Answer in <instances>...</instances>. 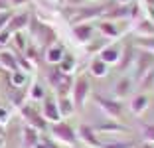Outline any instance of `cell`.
I'll use <instances>...</instances> for the list:
<instances>
[{"label": "cell", "mask_w": 154, "mask_h": 148, "mask_svg": "<svg viewBox=\"0 0 154 148\" xmlns=\"http://www.w3.org/2000/svg\"><path fill=\"white\" fill-rule=\"evenodd\" d=\"M57 65H59V69H61L63 73H71V71H73V67H75V57H73L71 54H67V51H65L63 59H61Z\"/></svg>", "instance_id": "cell-26"}, {"label": "cell", "mask_w": 154, "mask_h": 148, "mask_svg": "<svg viewBox=\"0 0 154 148\" xmlns=\"http://www.w3.org/2000/svg\"><path fill=\"white\" fill-rule=\"evenodd\" d=\"M10 38H12V34H10V32L6 30V28H4V30H0V45L8 44V40H10Z\"/></svg>", "instance_id": "cell-32"}, {"label": "cell", "mask_w": 154, "mask_h": 148, "mask_svg": "<svg viewBox=\"0 0 154 148\" xmlns=\"http://www.w3.org/2000/svg\"><path fill=\"white\" fill-rule=\"evenodd\" d=\"M107 12V6L105 4H97V6H79V8L73 12V18H71V26L73 24H79V22H91L93 18L101 16V14Z\"/></svg>", "instance_id": "cell-4"}, {"label": "cell", "mask_w": 154, "mask_h": 148, "mask_svg": "<svg viewBox=\"0 0 154 148\" xmlns=\"http://www.w3.org/2000/svg\"><path fill=\"white\" fill-rule=\"evenodd\" d=\"M77 138H81L83 142L87 144V146L91 148H101V144H103V140L97 136L95 128L91 125H81L79 128H77Z\"/></svg>", "instance_id": "cell-9"}, {"label": "cell", "mask_w": 154, "mask_h": 148, "mask_svg": "<svg viewBox=\"0 0 154 148\" xmlns=\"http://www.w3.org/2000/svg\"><path fill=\"white\" fill-rule=\"evenodd\" d=\"M144 140H150V142H154V125H148L144 130Z\"/></svg>", "instance_id": "cell-33"}, {"label": "cell", "mask_w": 154, "mask_h": 148, "mask_svg": "<svg viewBox=\"0 0 154 148\" xmlns=\"http://www.w3.org/2000/svg\"><path fill=\"white\" fill-rule=\"evenodd\" d=\"M134 67H136V75H134V81H138L142 75L154 69V54L146 51V49H140L136 48V57H134Z\"/></svg>", "instance_id": "cell-3"}, {"label": "cell", "mask_w": 154, "mask_h": 148, "mask_svg": "<svg viewBox=\"0 0 154 148\" xmlns=\"http://www.w3.org/2000/svg\"><path fill=\"white\" fill-rule=\"evenodd\" d=\"M131 0H117V4H128Z\"/></svg>", "instance_id": "cell-39"}, {"label": "cell", "mask_w": 154, "mask_h": 148, "mask_svg": "<svg viewBox=\"0 0 154 148\" xmlns=\"http://www.w3.org/2000/svg\"><path fill=\"white\" fill-rule=\"evenodd\" d=\"M138 148H154V142H150V140H144V142H142Z\"/></svg>", "instance_id": "cell-37"}, {"label": "cell", "mask_w": 154, "mask_h": 148, "mask_svg": "<svg viewBox=\"0 0 154 148\" xmlns=\"http://www.w3.org/2000/svg\"><path fill=\"white\" fill-rule=\"evenodd\" d=\"M65 55V48L61 42H55V44H51L50 48H45L44 49V57L48 63H51V65H57L61 59H63Z\"/></svg>", "instance_id": "cell-13"}, {"label": "cell", "mask_w": 154, "mask_h": 148, "mask_svg": "<svg viewBox=\"0 0 154 148\" xmlns=\"http://www.w3.org/2000/svg\"><path fill=\"white\" fill-rule=\"evenodd\" d=\"M42 115L48 122L61 121V115H59V109H57V99H54L51 95H45L44 101H42Z\"/></svg>", "instance_id": "cell-8"}, {"label": "cell", "mask_w": 154, "mask_h": 148, "mask_svg": "<svg viewBox=\"0 0 154 148\" xmlns=\"http://www.w3.org/2000/svg\"><path fill=\"white\" fill-rule=\"evenodd\" d=\"M150 89H154V69H150L146 75H142L138 79V91L140 93H146Z\"/></svg>", "instance_id": "cell-24"}, {"label": "cell", "mask_w": 154, "mask_h": 148, "mask_svg": "<svg viewBox=\"0 0 154 148\" xmlns=\"http://www.w3.org/2000/svg\"><path fill=\"white\" fill-rule=\"evenodd\" d=\"M57 109H59L61 117H71L73 113H75V105H73L71 95L69 97H57Z\"/></svg>", "instance_id": "cell-20"}, {"label": "cell", "mask_w": 154, "mask_h": 148, "mask_svg": "<svg viewBox=\"0 0 154 148\" xmlns=\"http://www.w3.org/2000/svg\"><path fill=\"white\" fill-rule=\"evenodd\" d=\"M97 30H99L101 34H103V36L107 38V40H111V38H119V36H121V30H119V28L115 26V24L111 22V20H103V22H101L99 26H97Z\"/></svg>", "instance_id": "cell-21"}, {"label": "cell", "mask_w": 154, "mask_h": 148, "mask_svg": "<svg viewBox=\"0 0 154 148\" xmlns=\"http://www.w3.org/2000/svg\"><path fill=\"white\" fill-rule=\"evenodd\" d=\"M0 67L16 71V69H18V59H16V55H14L12 51H8V49H0Z\"/></svg>", "instance_id": "cell-18"}, {"label": "cell", "mask_w": 154, "mask_h": 148, "mask_svg": "<svg viewBox=\"0 0 154 148\" xmlns=\"http://www.w3.org/2000/svg\"><path fill=\"white\" fill-rule=\"evenodd\" d=\"M40 132L38 128L26 125L22 126V132H20V142H22V148H36V144L40 142Z\"/></svg>", "instance_id": "cell-11"}, {"label": "cell", "mask_w": 154, "mask_h": 148, "mask_svg": "<svg viewBox=\"0 0 154 148\" xmlns=\"http://www.w3.org/2000/svg\"><path fill=\"white\" fill-rule=\"evenodd\" d=\"M73 38H75L77 42H81V44H85V42H89L91 38H93V32H95V26L91 22H79V24H73Z\"/></svg>", "instance_id": "cell-12"}, {"label": "cell", "mask_w": 154, "mask_h": 148, "mask_svg": "<svg viewBox=\"0 0 154 148\" xmlns=\"http://www.w3.org/2000/svg\"><path fill=\"white\" fill-rule=\"evenodd\" d=\"M67 6H73V8H79V6L83 4V0H63Z\"/></svg>", "instance_id": "cell-34"}, {"label": "cell", "mask_w": 154, "mask_h": 148, "mask_svg": "<svg viewBox=\"0 0 154 148\" xmlns=\"http://www.w3.org/2000/svg\"><path fill=\"white\" fill-rule=\"evenodd\" d=\"M20 109H22V117L28 121V125H30V126H34V128H38V130H45V128H48V121L44 119L42 111H38L36 107L26 105V103H24Z\"/></svg>", "instance_id": "cell-5"}, {"label": "cell", "mask_w": 154, "mask_h": 148, "mask_svg": "<svg viewBox=\"0 0 154 148\" xmlns=\"http://www.w3.org/2000/svg\"><path fill=\"white\" fill-rule=\"evenodd\" d=\"M134 45H136V48H140V49H146V51H150V54H154V36L136 38Z\"/></svg>", "instance_id": "cell-27"}, {"label": "cell", "mask_w": 154, "mask_h": 148, "mask_svg": "<svg viewBox=\"0 0 154 148\" xmlns=\"http://www.w3.org/2000/svg\"><path fill=\"white\" fill-rule=\"evenodd\" d=\"M109 73V65L103 61V59H93V61L89 63V75H93V77H105Z\"/></svg>", "instance_id": "cell-22"}, {"label": "cell", "mask_w": 154, "mask_h": 148, "mask_svg": "<svg viewBox=\"0 0 154 148\" xmlns=\"http://www.w3.org/2000/svg\"><path fill=\"white\" fill-rule=\"evenodd\" d=\"M28 95H30L34 101H44V97H45L48 93H45V89H44V85H42V83H34Z\"/></svg>", "instance_id": "cell-29"}, {"label": "cell", "mask_w": 154, "mask_h": 148, "mask_svg": "<svg viewBox=\"0 0 154 148\" xmlns=\"http://www.w3.org/2000/svg\"><path fill=\"white\" fill-rule=\"evenodd\" d=\"M136 144L134 142H131V140H113V142H107V144H101V148H134Z\"/></svg>", "instance_id": "cell-30"}, {"label": "cell", "mask_w": 154, "mask_h": 148, "mask_svg": "<svg viewBox=\"0 0 154 148\" xmlns=\"http://www.w3.org/2000/svg\"><path fill=\"white\" fill-rule=\"evenodd\" d=\"M8 8V2L6 0H0V10H6Z\"/></svg>", "instance_id": "cell-38"}, {"label": "cell", "mask_w": 154, "mask_h": 148, "mask_svg": "<svg viewBox=\"0 0 154 148\" xmlns=\"http://www.w3.org/2000/svg\"><path fill=\"white\" fill-rule=\"evenodd\" d=\"M63 75H65V73L59 69V65H51V67L48 69V83H50V87L55 89V85L63 79Z\"/></svg>", "instance_id": "cell-25"}, {"label": "cell", "mask_w": 154, "mask_h": 148, "mask_svg": "<svg viewBox=\"0 0 154 148\" xmlns=\"http://www.w3.org/2000/svg\"><path fill=\"white\" fill-rule=\"evenodd\" d=\"M134 91V77L127 75V73H121L117 77L113 85V93H115V99H125Z\"/></svg>", "instance_id": "cell-7"}, {"label": "cell", "mask_w": 154, "mask_h": 148, "mask_svg": "<svg viewBox=\"0 0 154 148\" xmlns=\"http://www.w3.org/2000/svg\"><path fill=\"white\" fill-rule=\"evenodd\" d=\"M136 32H138V38L154 36V22L152 20H140L136 24Z\"/></svg>", "instance_id": "cell-23"}, {"label": "cell", "mask_w": 154, "mask_h": 148, "mask_svg": "<svg viewBox=\"0 0 154 148\" xmlns=\"http://www.w3.org/2000/svg\"><path fill=\"white\" fill-rule=\"evenodd\" d=\"M134 57H136V45L134 44H127L125 48H122V54H121V57H119V61H117V71L122 73L125 69H128L132 63H134Z\"/></svg>", "instance_id": "cell-10"}, {"label": "cell", "mask_w": 154, "mask_h": 148, "mask_svg": "<svg viewBox=\"0 0 154 148\" xmlns=\"http://www.w3.org/2000/svg\"><path fill=\"white\" fill-rule=\"evenodd\" d=\"M148 2V6H154V0H146Z\"/></svg>", "instance_id": "cell-41"}, {"label": "cell", "mask_w": 154, "mask_h": 148, "mask_svg": "<svg viewBox=\"0 0 154 148\" xmlns=\"http://www.w3.org/2000/svg\"><path fill=\"white\" fill-rule=\"evenodd\" d=\"M10 81H12V85H14V87H22V85H26V81H28L26 71H22V69H16V71H12V75H10Z\"/></svg>", "instance_id": "cell-28"}, {"label": "cell", "mask_w": 154, "mask_h": 148, "mask_svg": "<svg viewBox=\"0 0 154 148\" xmlns=\"http://www.w3.org/2000/svg\"><path fill=\"white\" fill-rule=\"evenodd\" d=\"M105 45H109V40H107V42H105V40H101V42H95V44H93V45H89L87 49H89V51H97V49H103Z\"/></svg>", "instance_id": "cell-31"}, {"label": "cell", "mask_w": 154, "mask_h": 148, "mask_svg": "<svg viewBox=\"0 0 154 148\" xmlns=\"http://www.w3.org/2000/svg\"><path fill=\"white\" fill-rule=\"evenodd\" d=\"M30 14L28 12H20V14H14L12 18L8 20V24H6V30L10 32V34H16V32H22L24 28H28V24H30Z\"/></svg>", "instance_id": "cell-14"}, {"label": "cell", "mask_w": 154, "mask_h": 148, "mask_svg": "<svg viewBox=\"0 0 154 148\" xmlns=\"http://www.w3.org/2000/svg\"><path fill=\"white\" fill-rule=\"evenodd\" d=\"M119 57H121V49L113 48V45H105V48L101 49V54H99V59H103L107 65H117Z\"/></svg>", "instance_id": "cell-17"}, {"label": "cell", "mask_w": 154, "mask_h": 148, "mask_svg": "<svg viewBox=\"0 0 154 148\" xmlns=\"http://www.w3.org/2000/svg\"><path fill=\"white\" fill-rule=\"evenodd\" d=\"M8 4H12V6H22V4H28V0H8Z\"/></svg>", "instance_id": "cell-35"}, {"label": "cell", "mask_w": 154, "mask_h": 148, "mask_svg": "<svg viewBox=\"0 0 154 148\" xmlns=\"http://www.w3.org/2000/svg\"><path fill=\"white\" fill-rule=\"evenodd\" d=\"M91 95V77L87 73H81L73 79V87H71V99L75 105V111H83L85 103Z\"/></svg>", "instance_id": "cell-1"}, {"label": "cell", "mask_w": 154, "mask_h": 148, "mask_svg": "<svg viewBox=\"0 0 154 148\" xmlns=\"http://www.w3.org/2000/svg\"><path fill=\"white\" fill-rule=\"evenodd\" d=\"M34 36H38L40 38V42H42V48H50L51 44H55L57 42V38H55V32L51 30L50 26H45V24H40V28H38V32L34 34Z\"/></svg>", "instance_id": "cell-16"}, {"label": "cell", "mask_w": 154, "mask_h": 148, "mask_svg": "<svg viewBox=\"0 0 154 148\" xmlns=\"http://www.w3.org/2000/svg\"><path fill=\"white\" fill-rule=\"evenodd\" d=\"M148 103H150V99L146 93H134L131 97V103H128V109H131L132 115H142V113L148 109Z\"/></svg>", "instance_id": "cell-15"}, {"label": "cell", "mask_w": 154, "mask_h": 148, "mask_svg": "<svg viewBox=\"0 0 154 148\" xmlns=\"http://www.w3.org/2000/svg\"><path fill=\"white\" fill-rule=\"evenodd\" d=\"M0 148H4V138L0 136Z\"/></svg>", "instance_id": "cell-40"}, {"label": "cell", "mask_w": 154, "mask_h": 148, "mask_svg": "<svg viewBox=\"0 0 154 148\" xmlns=\"http://www.w3.org/2000/svg\"><path fill=\"white\" fill-rule=\"evenodd\" d=\"M44 142H45V144H48V148H59V146H57V144H55V142H54V140H50V138H44Z\"/></svg>", "instance_id": "cell-36"}, {"label": "cell", "mask_w": 154, "mask_h": 148, "mask_svg": "<svg viewBox=\"0 0 154 148\" xmlns=\"http://www.w3.org/2000/svg\"><path fill=\"white\" fill-rule=\"evenodd\" d=\"M71 87H73V77L69 75V73H65L63 79L55 85L54 91H55V95H57V97H69V95H71Z\"/></svg>", "instance_id": "cell-19"}, {"label": "cell", "mask_w": 154, "mask_h": 148, "mask_svg": "<svg viewBox=\"0 0 154 148\" xmlns=\"http://www.w3.org/2000/svg\"><path fill=\"white\" fill-rule=\"evenodd\" d=\"M50 132H51V136H54V138L61 140V142H65V144H71V146H75V142L79 140V138H77V130L73 128L67 121L51 122Z\"/></svg>", "instance_id": "cell-2"}, {"label": "cell", "mask_w": 154, "mask_h": 148, "mask_svg": "<svg viewBox=\"0 0 154 148\" xmlns=\"http://www.w3.org/2000/svg\"><path fill=\"white\" fill-rule=\"evenodd\" d=\"M95 101H97V105L109 115V117L122 119V115H125V107L119 103L117 99H109V97H103V95H95Z\"/></svg>", "instance_id": "cell-6"}]
</instances>
